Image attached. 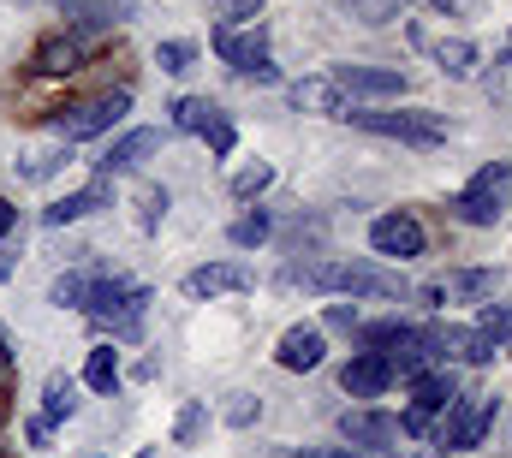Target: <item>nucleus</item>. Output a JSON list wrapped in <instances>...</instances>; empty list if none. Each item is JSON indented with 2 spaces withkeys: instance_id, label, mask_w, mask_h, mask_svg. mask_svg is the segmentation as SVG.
<instances>
[{
  "instance_id": "f257e3e1",
  "label": "nucleus",
  "mask_w": 512,
  "mask_h": 458,
  "mask_svg": "<svg viewBox=\"0 0 512 458\" xmlns=\"http://www.w3.org/2000/svg\"><path fill=\"white\" fill-rule=\"evenodd\" d=\"M286 286L304 292H346V298H405V280L382 262H292Z\"/></svg>"
},
{
  "instance_id": "f03ea898",
  "label": "nucleus",
  "mask_w": 512,
  "mask_h": 458,
  "mask_svg": "<svg viewBox=\"0 0 512 458\" xmlns=\"http://www.w3.org/2000/svg\"><path fill=\"white\" fill-rule=\"evenodd\" d=\"M126 114H131V90H102V96H84V102L48 108L42 125H48L60 143H90V137H108Z\"/></svg>"
},
{
  "instance_id": "7ed1b4c3",
  "label": "nucleus",
  "mask_w": 512,
  "mask_h": 458,
  "mask_svg": "<svg viewBox=\"0 0 512 458\" xmlns=\"http://www.w3.org/2000/svg\"><path fill=\"white\" fill-rule=\"evenodd\" d=\"M340 119L358 125V131H376V137H399V143H411V149H435V143H447V114H435V108H399V114L340 108Z\"/></svg>"
},
{
  "instance_id": "20e7f679",
  "label": "nucleus",
  "mask_w": 512,
  "mask_h": 458,
  "mask_svg": "<svg viewBox=\"0 0 512 458\" xmlns=\"http://www.w3.org/2000/svg\"><path fill=\"white\" fill-rule=\"evenodd\" d=\"M507 197H512V161H495V167H483V173L453 197V215H459L465 227H495V221L507 215Z\"/></svg>"
},
{
  "instance_id": "39448f33",
  "label": "nucleus",
  "mask_w": 512,
  "mask_h": 458,
  "mask_svg": "<svg viewBox=\"0 0 512 458\" xmlns=\"http://www.w3.org/2000/svg\"><path fill=\"white\" fill-rule=\"evenodd\" d=\"M495 399H483V393H471V399H453L447 411H441V429H435V453H471V447H483V435H489V423H495Z\"/></svg>"
},
{
  "instance_id": "423d86ee",
  "label": "nucleus",
  "mask_w": 512,
  "mask_h": 458,
  "mask_svg": "<svg viewBox=\"0 0 512 458\" xmlns=\"http://www.w3.org/2000/svg\"><path fill=\"white\" fill-rule=\"evenodd\" d=\"M167 149V131H155V125H131V131H120L108 149H102V161H96V179H131V173H143L155 155Z\"/></svg>"
},
{
  "instance_id": "0eeeda50",
  "label": "nucleus",
  "mask_w": 512,
  "mask_h": 458,
  "mask_svg": "<svg viewBox=\"0 0 512 458\" xmlns=\"http://www.w3.org/2000/svg\"><path fill=\"white\" fill-rule=\"evenodd\" d=\"M54 12L66 18V30H72V36L96 42L102 30H114V24L137 18V0H54Z\"/></svg>"
},
{
  "instance_id": "6e6552de",
  "label": "nucleus",
  "mask_w": 512,
  "mask_h": 458,
  "mask_svg": "<svg viewBox=\"0 0 512 458\" xmlns=\"http://www.w3.org/2000/svg\"><path fill=\"white\" fill-rule=\"evenodd\" d=\"M102 209H114V185L108 179H90L84 191H66V197H54L36 221L48 232H60V227H78V221H90V215H102Z\"/></svg>"
},
{
  "instance_id": "1a4fd4ad",
  "label": "nucleus",
  "mask_w": 512,
  "mask_h": 458,
  "mask_svg": "<svg viewBox=\"0 0 512 458\" xmlns=\"http://www.w3.org/2000/svg\"><path fill=\"white\" fill-rule=\"evenodd\" d=\"M423 244H429V232L417 215H376L370 221V250L376 256H393V262H411V256H423Z\"/></svg>"
},
{
  "instance_id": "9d476101",
  "label": "nucleus",
  "mask_w": 512,
  "mask_h": 458,
  "mask_svg": "<svg viewBox=\"0 0 512 458\" xmlns=\"http://www.w3.org/2000/svg\"><path fill=\"white\" fill-rule=\"evenodd\" d=\"M340 441L346 447H370V453H399L405 429H399V417H382V411H346L340 417Z\"/></svg>"
},
{
  "instance_id": "9b49d317",
  "label": "nucleus",
  "mask_w": 512,
  "mask_h": 458,
  "mask_svg": "<svg viewBox=\"0 0 512 458\" xmlns=\"http://www.w3.org/2000/svg\"><path fill=\"white\" fill-rule=\"evenodd\" d=\"M84 60H90V42H84V36H72V30H60V36L36 42L30 72H42V78H72V72H84Z\"/></svg>"
},
{
  "instance_id": "f8f14e48",
  "label": "nucleus",
  "mask_w": 512,
  "mask_h": 458,
  "mask_svg": "<svg viewBox=\"0 0 512 458\" xmlns=\"http://www.w3.org/2000/svg\"><path fill=\"white\" fill-rule=\"evenodd\" d=\"M328 78L340 84V96H405L399 66H334Z\"/></svg>"
},
{
  "instance_id": "ddd939ff",
  "label": "nucleus",
  "mask_w": 512,
  "mask_h": 458,
  "mask_svg": "<svg viewBox=\"0 0 512 458\" xmlns=\"http://www.w3.org/2000/svg\"><path fill=\"white\" fill-rule=\"evenodd\" d=\"M251 286V268L245 262H203V268H191L185 274V298H227V292H245Z\"/></svg>"
},
{
  "instance_id": "4468645a",
  "label": "nucleus",
  "mask_w": 512,
  "mask_h": 458,
  "mask_svg": "<svg viewBox=\"0 0 512 458\" xmlns=\"http://www.w3.org/2000/svg\"><path fill=\"white\" fill-rule=\"evenodd\" d=\"M340 387L352 393V399H376L393 387V363H387V351H358L346 369H340Z\"/></svg>"
},
{
  "instance_id": "2eb2a0df",
  "label": "nucleus",
  "mask_w": 512,
  "mask_h": 458,
  "mask_svg": "<svg viewBox=\"0 0 512 458\" xmlns=\"http://www.w3.org/2000/svg\"><path fill=\"white\" fill-rule=\"evenodd\" d=\"M322 357H328L322 328H286V334H280V351H274V363H280V369H292V375L322 369Z\"/></svg>"
},
{
  "instance_id": "dca6fc26",
  "label": "nucleus",
  "mask_w": 512,
  "mask_h": 458,
  "mask_svg": "<svg viewBox=\"0 0 512 458\" xmlns=\"http://www.w3.org/2000/svg\"><path fill=\"white\" fill-rule=\"evenodd\" d=\"M286 102H292V114H340V108H346V96H340V84H334L328 72L298 78V84L286 90Z\"/></svg>"
},
{
  "instance_id": "f3484780",
  "label": "nucleus",
  "mask_w": 512,
  "mask_h": 458,
  "mask_svg": "<svg viewBox=\"0 0 512 458\" xmlns=\"http://www.w3.org/2000/svg\"><path fill=\"white\" fill-rule=\"evenodd\" d=\"M453 399H459L453 369H423V375L411 381V411H417V417H435V411H447Z\"/></svg>"
},
{
  "instance_id": "a211bd4d",
  "label": "nucleus",
  "mask_w": 512,
  "mask_h": 458,
  "mask_svg": "<svg viewBox=\"0 0 512 458\" xmlns=\"http://www.w3.org/2000/svg\"><path fill=\"white\" fill-rule=\"evenodd\" d=\"M78 405H84V399H78V375L54 369V375L42 381V411H36V417L54 429V423H72V417H78Z\"/></svg>"
},
{
  "instance_id": "6ab92c4d",
  "label": "nucleus",
  "mask_w": 512,
  "mask_h": 458,
  "mask_svg": "<svg viewBox=\"0 0 512 458\" xmlns=\"http://www.w3.org/2000/svg\"><path fill=\"white\" fill-rule=\"evenodd\" d=\"M78 387H90V393H102V399L120 393V351H114V340L90 345V357H84V381H78Z\"/></svg>"
},
{
  "instance_id": "aec40b11",
  "label": "nucleus",
  "mask_w": 512,
  "mask_h": 458,
  "mask_svg": "<svg viewBox=\"0 0 512 458\" xmlns=\"http://www.w3.org/2000/svg\"><path fill=\"white\" fill-rule=\"evenodd\" d=\"M495 286H501V274H495V268H459V274H447V280H441V298L483 304V298H495Z\"/></svg>"
},
{
  "instance_id": "412c9836",
  "label": "nucleus",
  "mask_w": 512,
  "mask_h": 458,
  "mask_svg": "<svg viewBox=\"0 0 512 458\" xmlns=\"http://www.w3.org/2000/svg\"><path fill=\"white\" fill-rule=\"evenodd\" d=\"M66 161H72V143L30 149V155L18 161V179H24V185H48V179H60V173H66Z\"/></svg>"
},
{
  "instance_id": "4be33fe9",
  "label": "nucleus",
  "mask_w": 512,
  "mask_h": 458,
  "mask_svg": "<svg viewBox=\"0 0 512 458\" xmlns=\"http://www.w3.org/2000/svg\"><path fill=\"white\" fill-rule=\"evenodd\" d=\"M84 298H90V262L54 274V286H48V304H54V310H84Z\"/></svg>"
},
{
  "instance_id": "5701e85b",
  "label": "nucleus",
  "mask_w": 512,
  "mask_h": 458,
  "mask_svg": "<svg viewBox=\"0 0 512 458\" xmlns=\"http://www.w3.org/2000/svg\"><path fill=\"white\" fill-rule=\"evenodd\" d=\"M435 60H441V72H447V78H471V72H477V42L447 36V42H435Z\"/></svg>"
},
{
  "instance_id": "b1692460",
  "label": "nucleus",
  "mask_w": 512,
  "mask_h": 458,
  "mask_svg": "<svg viewBox=\"0 0 512 458\" xmlns=\"http://www.w3.org/2000/svg\"><path fill=\"white\" fill-rule=\"evenodd\" d=\"M203 429H209V405H203V399H185L179 417H173V447H197Z\"/></svg>"
},
{
  "instance_id": "393cba45",
  "label": "nucleus",
  "mask_w": 512,
  "mask_h": 458,
  "mask_svg": "<svg viewBox=\"0 0 512 458\" xmlns=\"http://www.w3.org/2000/svg\"><path fill=\"white\" fill-rule=\"evenodd\" d=\"M167 114H173V131H197V137H203V125L221 114V108H215L209 96H179V102H173Z\"/></svg>"
},
{
  "instance_id": "a878e982",
  "label": "nucleus",
  "mask_w": 512,
  "mask_h": 458,
  "mask_svg": "<svg viewBox=\"0 0 512 458\" xmlns=\"http://www.w3.org/2000/svg\"><path fill=\"white\" fill-rule=\"evenodd\" d=\"M340 12L358 18V24H399L405 18V0H340Z\"/></svg>"
},
{
  "instance_id": "bb28decb",
  "label": "nucleus",
  "mask_w": 512,
  "mask_h": 458,
  "mask_svg": "<svg viewBox=\"0 0 512 458\" xmlns=\"http://www.w3.org/2000/svg\"><path fill=\"white\" fill-rule=\"evenodd\" d=\"M209 18H215V30H239V24L262 18V0H209Z\"/></svg>"
},
{
  "instance_id": "cd10ccee",
  "label": "nucleus",
  "mask_w": 512,
  "mask_h": 458,
  "mask_svg": "<svg viewBox=\"0 0 512 458\" xmlns=\"http://www.w3.org/2000/svg\"><path fill=\"white\" fill-rule=\"evenodd\" d=\"M155 66H161V72H173V78H179V72H191V66H197V42H185V36L155 42Z\"/></svg>"
},
{
  "instance_id": "c85d7f7f",
  "label": "nucleus",
  "mask_w": 512,
  "mask_h": 458,
  "mask_svg": "<svg viewBox=\"0 0 512 458\" xmlns=\"http://www.w3.org/2000/svg\"><path fill=\"white\" fill-rule=\"evenodd\" d=\"M268 232H274V221H268V215L256 209V215H239V221L227 227V238H233L239 250H256V244H268Z\"/></svg>"
},
{
  "instance_id": "c756f323",
  "label": "nucleus",
  "mask_w": 512,
  "mask_h": 458,
  "mask_svg": "<svg viewBox=\"0 0 512 458\" xmlns=\"http://www.w3.org/2000/svg\"><path fill=\"white\" fill-rule=\"evenodd\" d=\"M274 185V167L268 161H256V167H245V173H233V197H256V191H268Z\"/></svg>"
},
{
  "instance_id": "7c9ffc66",
  "label": "nucleus",
  "mask_w": 512,
  "mask_h": 458,
  "mask_svg": "<svg viewBox=\"0 0 512 458\" xmlns=\"http://www.w3.org/2000/svg\"><path fill=\"white\" fill-rule=\"evenodd\" d=\"M203 137H209V149H215V155H233V143H239V131H233V119H227V114L209 119V125H203Z\"/></svg>"
},
{
  "instance_id": "2f4dec72",
  "label": "nucleus",
  "mask_w": 512,
  "mask_h": 458,
  "mask_svg": "<svg viewBox=\"0 0 512 458\" xmlns=\"http://www.w3.org/2000/svg\"><path fill=\"white\" fill-rule=\"evenodd\" d=\"M495 351H501V345L489 340L483 328H465V345H459V357H465V363H489Z\"/></svg>"
},
{
  "instance_id": "473e14b6",
  "label": "nucleus",
  "mask_w": 512,
  "mask_h": 458,
  "mask_svg": "<svg viewBox=\"0 0 512 458\" xmlns=\"http://www.w3.org/2000/svg\"><path fill=\"white\" fill-rule=\"evenodd\" d=\"M256 417H262V399H251V393H233V405H227V423H233V429H251Z\"/></svg>"
},
{
  "instance_id": "72a5a7b5",
  "label": "nucleus",
  "mask_w": 512,
  "mask_h": 458,
  "mask_svg": "<svg viewBox=\"0 0 512 458\" xmlns=\"http://www.w3.org/2000/svg\"><path fill=\"white\" fill-rule=\"evenodd\" d=\"M411 340V322H376L364 328V345H405Z\"/></svg>"
},
{
  "instance_id": "f704fd0d",
  "label": "nucleus",
  "mask_w": 512,
  "mask_h": 458,
  "mask_svg": "<svg viewBox=\"0 0 512 458\" xmlns=\"http://www.w3.org/2000/svg\"><path fill=\"white\" fill-rule=\"evenodd\" d=\"M161 215H167V191H161V185H149V191H143V232L161 227Z\"/></svg>"
},
{
  "instance_id": "c9c22d12",
  "label": "nucleus",
  "mask_w": 512,
  "mask_h": 458,
  "mask_svg": "<svg viewBox=\"0 0 512 458\" xmlns=\"http://www.w3.org/2000/svg\"><path fill=\"white\" fill-rule=\"evenodd\" d=\"M239 78H245V84H280V66L262 54V60H251V66H239Z\"/></svg>"
},
{
  "instance_id": "e433bc0d",
  "label": "nucleus",
  "mask_w": 512,
  "mask_h": 458,
  "mask_svg": "<svg viewBox=\"0 0 512 458\" xmlns=\"http://www.w3.org/2000/svg\"><path fill=\"white\" fill-rule=\"evenodd\" d=\"M18 274V238H0V280Z\"/></svg>"
},
{
  "instance_id": "4c0bfd02",
  "label": "nucleus",
  "mask_w": 512,
  "mask_h": 458,
  "mask_svg": "<svg viewBox=\"0 0 512 458\" xmlns=\"http://www.w3.org/2000/svg\"><path fill=\"white\" fill-rule=\"evenodd\" d=\"M328 328H358V310L352 304H328Z\"/></svg>"
},
{
  "instance_id": "58836bf2",
  "label": "nucleus",
  "mask_w": 512,
  "mask_h": 458,
  "mask_svg": "<svg viewBox=\"0 0 512 458\" xmlns=\"http://www.w3.org/2000/svg\"><path fill=\"white\" fill-rule=\"evenodd\" d=\"M24 441H30V447H48V441H54V429H48L42 417H30V423H24Z\"/></svg>"
},
{
  "instance_id": "ea45409f",
  "label": "nucleus",
  "mask_w": 512,
  "mask_h": 458,
  "mask_svg": "<svg viewBox=\"0 0 512 458\" xmlns=\"http://www.w3.org/2000/svg\"><path fill=\"white\" fill-rule=\"evenodd\" d=\"M0 238H18V209L0 197Z\"/></svg>"
},
{
  "instance_id": "a19ab883",
  "label": "nucleus",
  "mask_w": 512,
  "mask_h": 458,
  "mask_svg": "<svg viewBox=\"0 0 512 458\" xmlns=\"http://www.w3.org/2000/svg\"><path fill=\"white\" fill-rule=\"evenodd\" d=\"M298 458H364L358 447H310V453H298Z\"/></svg>"
},
{
  "instance_id": "79ce46f5",
  "label": "nucleus",
  "mask_w": 512,
  "mask_h": 458,
  "mask_svg": "<svg viewBox=\"0 0 512 458\" xmlns=\"http://www.w3.org/2000/svg\"><path fill=\"white\" fill-rule=\"evenodd\" d=\"M435 12H477V0H429Z\"/></svg>"
},
{
  "instance_id": "37998d69",
  "label": "nucleus",
  "mask_w": 512,
  "mask_h": 458,
  "mask_svg": "<svg viewBox=\"0 0 512 458\" xmlns=\"http://www.w3.org/2000/svg\"><path fill=\"white\" fill-rule=\"evenodd\" d=\"M495 66H512V30H507V48H501V60Z\"/></svg>"
},
{
  "instance_id": "c03bdc74",
  "label": "nucleus",
  "mask_w": 512,
  "mask_h": 458,
  "mask_svg": "<svg viewBox=\"0 0 512 458\" xmlns=\"http://www.w3.org/2000/svg\"><path fill=\"white\" fill-rule=\"evenodd\" d=\"M137 458H155V453H149V447H143V453H137Z\"/></svg>"
},
{
  "instance_id": "a18cd8bd",
  "label": "nucleus",
  "mask_w": 512,
  "mask_h": 458,
  "mask_svg": "<svg viewBox=\"0 0 512 458\" xmlns=\"http://www.w3.org/2000/svg\"><path fill=\"white\" fill-rule=\"evenodd\" d=\"M96 458H102V453H96Z\"/></svg>"
}]
</instances>
